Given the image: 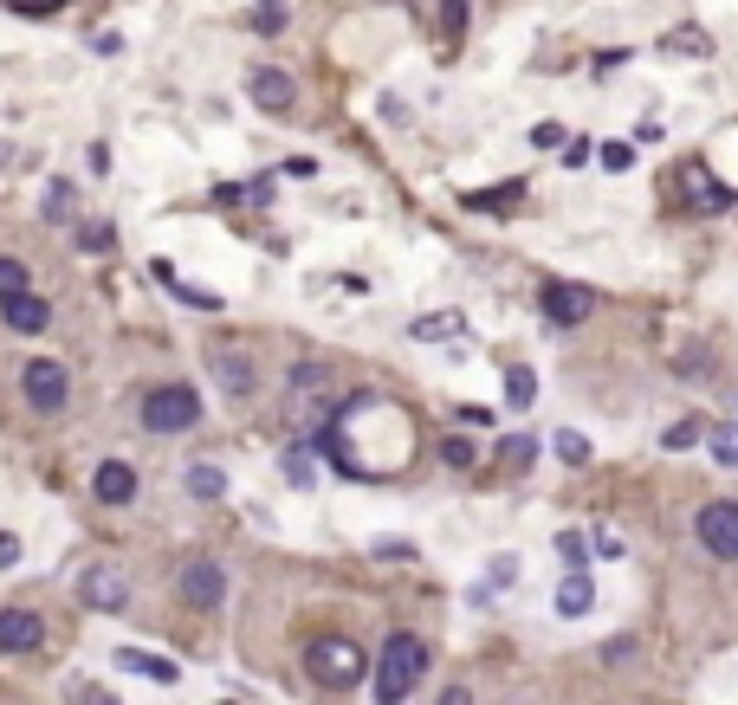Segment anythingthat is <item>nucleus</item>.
Returning <instances> with one entry per match:
<instances>
[{
  "mask_svg": "<svg viewBox=\"0 0 738 705\" xmlns=\"http://www.w3.org/2000/svg\"><path fill=\"white\" fill-rule=\"evenodd\" d=\"M428 673V641L421 634H389L376 660V705H402Z\"/></svg>",
  "mask_w": 738,
  "mask_h": 705,
  "instance_id": "obj_1",
  "label": "nucleus"
},
{
  "mask_svg": "<svg viewBox=\"0 0 738 705\" xmlns=\"http://www.w3.org/2000/svg\"><path fill=\"white\" fill-rule=\"evenodd\" d=\"M305 673L318 686H363L369 654L350 641V634H318V641H305Z\"/></svg>",
  "mask_w": 738,
  "mask_h": 705,
  "instance_id": "obj_2",
  "label": "nucleus"
},
{
  "mask_svg": "<svg viewBox=\"0 0 738 705\" xmlns=\"http://www.w3.org/2000/svg\"><path fill=\"white\" fill-rule=\"evenodd\" d=\"M344 402H350V395H337V382H331V369H324V363H298L292 369V414L305 427H331Z\"/></svg>",
  "mask_w": 738,
  "mask_h": 705,
  "instance_id": "obj_3",
  "label": "nucleus"
},
{
  "mask_svg": "<svg viewBox=\"0 0 738 705\" xmlns=\"http://www.w3.org/2000/svg\"><path fill=\"white\" fill-rule=\"evenodd\" d=\"M201 421V395L188 382H162V389L143 395V427L149 434H188Z\"/></svg>",
  "mask_w": 738,
  "mask_h": 705,
  "instance_id": "obj_4",
  "label": "nucleus"
},
{
  "mask_svg": "<svg viewBox=\"0 0 738 705\" xmlns=\"http://www.w3.org/2000/svg\"><path fill=\"white\" fill-rule=\"evenodd\" d=\"M20 395H26V402H33L39 414H59V408H65V395H72V369L52 363V356H39V363H26V369H20Z\"/></svg>",
  "mask_w": 738,
  "mask_h": 705,
  "instance_id": "obj_5",
  "label": "nucleus"
},
{
  "mask_svg": "<svg viewBox=\"0 0 738 705\" xmlns=\"http://www.w3.org/2000/svg\"><path fill=\"white\" fill-rule=\"evenodd\" d=\"M693 531H700V544L713 550L719 563H738V499H713V505H700Z\"/></svg>",
  "mask_w": 738,
  "mask_h": 705,
  "instance_id": "obj_6",
  "label": "nucleus"
},
{
  "mask_svg": "<svg viewBox=\"0 0 738 705\" xmlns=\"http://www.w3.org/2000/svg\"><path fill=\"white\" fill-rule=\"evenodd\" d=\"M544 304V317H551L557 330H577V324H590V311H596V298H590V285H564V279H551L538 292Z\"/></svg>",
  "mask_w": 738,
  "mask_h": 705,
  "instance_id": "obj_7",
  "label": "nucleus"
},
{
  "mask_svg": "<svg viewBox=\"0 0 738 705\" xmlns=\"http://www.w3.org/2000/svg\"><path fill=\"white\" fill-rule=\"evenodd\" d=\"M175 583H182V602H188V608H221V602H227V570H221L214 557L182 563V576H175Z\"/></svg>",
  "mask_w": 738,
  "mask_h": 705,
  "instance_id": "obj_8",
  "label": "nucleus"
},
{
  "mask_svg": "<svg viewBox=\"0 0 738 705\" xmlns=\"http://www.w3.org/2000/svg\"><path fill=\"white\" fill-rule=\"evenodd\" d=\"M78 602H85V608H104V615H111V608L130 602V583H123L117 563H91V570L78 576Z\"/></svg>",
  "mask_w": 738,
  "mask_h": 705,
  "instance_id": "obj_9",
  "label": "nucleus"
},
{
  "mask_svg": "<svg viewBox=\"0 0 738 705\" xmlns=\"http://www.w3.org/2000/svg\"><path fill=\"white\" fill-rule=\"evenodd\" d=\"M246 98H253L259 110H272V117H285V110L298 104V85L279 72V65H259V72L246 78Z\"/></svg>",
  "mask_w": 738,
  "mask_h": 705,
  "instance_id": "obj_10",
  "label": "nucleus"
},
{
  "mask_svg": "<svg viewBox=\"0 0 738 705\" xmlns=\"http://www.w3.org/2000/svg\"><path fill=\"white\" fill-rule=\"evenodd\" d=\"M214 369H221L227 395H253L259 389V363H253V350H240V343H214Z\"/></svg>",
  "mask_w": 738,
  "mask_h": 705,
  "instance_id": "obj_11",
  "label": "nucleus"
},
{
  "mask_svg": "<svg viewBox=\"0 0 738 705\" xmlns=\"http://www.w3.org/2000/svg\"><path fill=\"white\" fill-rule=\"evenodd\" d=\"M46 641V621L33 608H0V654H33Z\"/></svg>",
  "mask_w": 738,
  "mask_h": 705,
  "instance_id": "obj_12",
  "label": "nucleus"
},
{
  "mask_svg": "<svg viewBox=\"0 0 738 705\" xmlns=\"http://www.w3.org/2000/svg\"><path fill=\"white\" fill-rule=\"evenodd\" d=\"M687 201L700 207V214H726L732 207V188L713 182V162H687Z\"/></svg>",
  "mask_w": 738,
  "mask_h": 705,
  "instance_id": "obj_13",
  "label": "nucleus"
},
{
  "mask_svg": "<svg viewBox=\"0 0 738 705\" xmlns=\"http://www.w3.org/2000/svg\"><path fill=\"white\" fill-rule=\"evenodd\" d=\"M0 317H7V330H20V337H39V330H52V304L20 292V298H0Z\"/></svg>",
  "mask_w": 738,
  "mask_h": 705,
  "instance_id": "obj_14",
  "label": "nucleus"
},
{
  "mask_svg": "<svg viewBox=\"0 0 738 705\" xmlns=\"http://www.w3.org/2000/svg\"><path fill=\"white\" fill-rule=\"evenodd\" d=\"M91 492H98L104 505H130L136 499V466L130 460H104L98 479H91Z\"/></svg>",
  "mask_w": 738,
  "mask_h": 705,
  "instance_id": "obj_15",
  "label": "nucleus"
},
{
  "mask_svg": "<svg viewBox=\"0 0 738 705\" xmlns=\"http://www.w3.org/2000/svg\"><path fill=\"white\" fill-rule=\"evenodd\" d=\"M590 602H596V583H590L583 570H570L564 583H557V615L577 621V615H590Z\"/></svg>",
  "mask_w": 738,
  "mask_h": 705,
  "instance_id": "obj_16",
  "label": "nucleus"
},
{
  "mask_svg": "<svg viewBox=\"0 0 738 705\" xmlns=\"http://www.w3.org/2000/svg\"><path fill=\"white\" fill-rule=\"evenodd\" d=\"M117 667H123V673H149L156 686H175V660L143 654V647H123V654H117Z\"/></svg>",
  "mask_w": 738,
  "mask_h": 705,
  "instance_id": "obj_17",
  "label": "nucleus"
},
{
  "mask_svg": "<svg viewBox=\"0 0 738 705\" xmlns=\"http://www.w3.org/2000/svg\"><path fill=\"white\" fill-rule=\"evenodd\" d=\"M661 52H667V59H706V52H713V39H706L700 26H667Z\"/></svg>",
  "mask_w": 738,
  "mask_h": 705,
  "instance_id": "obj_18",
  "label": "nucleus"
},
{
  "mask_svg": "<svg viewBox=\"0 0 738 705\" xmlns=\"http://www.w3.org/2000/svg\"><path fill=\"white\" fill-rule=\"evenodd\" d=\"M408 330H415L421 343H454V337H460V330H467V324H460L454 311H434V317H421V324H408Z\"/></svg>",
  "mask_w": 738,
  "mask_h": 705,
  "instance_id": "obj_19",
  "label": "nucleus"
},
{
  "mask_svg": "<svg viewBox=\"0 0 738 705\" xmlns=\"http://www.w3.org/2000/svg\"><path fill=\"white\" fill-rule=\"evenodd\" d=\"M188 492H195V499H221L227 473H221V466H208V460H195V466H188Z\"/></svg>",
  "mask_w": 738,
  "mask_h": 705,
  "instance_id": "obj_20",
  "label": "nucleus"
},
{
  "mask_svg": "<svg viewBox=\"0 0 738 705\" xmlns=\"http://www.w3.org/2000/svg\"><path fill=\"white\" fill-rule=\"evenodd\" d=\"M26 285H33V266L13 259V253H0V298H20Z\"/></svg>",
  "mask_w": 738,
  "mask_h": 705,
  "instance_id": "obj_21",
  "label": "nucleus"
},
{
  "mask_svg": "<svg viewBox=\"0 0 738 705\" xmlns=\"http://www.w3.org/2000/svg\"><path fill=\"white\" fill-rule=\"evenodd\" d=\"M505 402L531 408V402H538V376H531V369H505Z\"/></svg>",
  "mask_w": 738,
  "mask_h": 705,
  "instance_id": "obj_22",
  "label": "nucleus"
},
{
  "mask_svg": "<svg viewBox=\"0 0 738 705\" xmlns=\"http://www.w3.org/2000/svg\"><path fill=\"white\" fill-rule=\"evenodd\" d=\"M78 214V188L72 182H46V220H72Z\"/></svg>",
  "mask_w": 738,
  "mask_h": 705,
  "instance_id": "obj_23",
  "label": "nucleus"
},
{
  "mask_svg": "<svg viewBox=\"0 0 738 705\" xmlns=\"http://www.w3.org/2000/svg\"><path fill=\"white\" fill-rule=\"evenodd\" d=\"M693 440H706V421H674V427L661 434V447H667V453H687Z\"/></svg>",
  "mask_w": 738,
  "mask_h": 705,
  "instance_id": "obj_24",
  "label": "nucleus"
},
{
  "mask_svg": "<svg viewBox=\"0 0 738 705\" xmlns=\"http://www.w3.org/2000/svg\"><path fill=\"white\" fill-rule=\"evenodd\" d=\"M706 440H713V460L719 466H738V427L726 421V427H706Z\"/></svg>",
  "mask_w": 738,
  "mask_h": 705,
  "instance_id": "obj_25",
  "label": "nucleus"
},
{
  "mask_svg": "<svg viewBox=\"0 0 738 705\" xmlns=\"http://www.w3.org/2000/svg\"><path fill=\"white\" fill-rule=\"evenodd\" d=\"M117 246V233L104 227V220H91V227H78V253H111Z\"/></svg>",
  "mask_w": 738,
  "mask_h": 705,
  "instance_id": "obj_26",
  "label": "nucleus"
},
{
  "mask_svg": "<svg viewBox=\"0 0 738 705\" xmlns=\"http://www.w3.org/2000/svg\"><path fill=\"white\" fill-rule=\"evenodd\" d=\"M531 453H538V440H531V434H512V440L499 447V460H505V466H531Z\"/></svg>",
  "mask_w": 738,
  "mask_h": 705,
  "instance_id": "obj_27",
  "label": "nucleus"
},
{
  "mask_svg": "<svg viewBox=\"0 0 738 705\" xmlns=\"http://www.w3.org/2000/svg\"><path fill=\"white\" fill-rule=\"evenodd\" d=\"M557 460L583 466V460H590V440H583V434H557Z\"/></svg>",
  "mask_w": 738,
  "mask_h": 705,
  "instance_id": "obj_28",
  "label": "nucleus"
},
{
  "mask_svg": "<svg viewBox=\"0 0 738 705\" xmlns=\"http://www.w3.org/2000/svg\"><path fill=\"white\" fill-rule=\"evenodd\" d=\"M706 369H713V350H687V356H680V376H687V382H706Z\"/></svg>",
  "mask_w": 738,
  "mask_h": 705,
  "instance_id": "obj_29",
  "label": "nucleus"
},
{
  "mask_svg": "<svg viewBox=\"0 0 738 705\" xmlns=\"http://www.w3.org/2000/svg\"><path fill=\"white\" fill-rule=\"evenodd\" d=\"M486 576H492L486 589H512V583H518V557H492V570H486Z\"/></svg>",
  "mask_w": 738,
  "mask_h": 705,
  "instance_id": "obj_30",
  "label": "nucleus"
},
{
  "mask_svg": "<svg viewBox=\"0 0 738 705\" xmlns=\"http://www.w3.org/2000/svg\"><path fill=\"white\" fill-rule=\"evenodd\" d=\"M441 460H447V466H473V440H460V434L441 440Z\"/></svg>",
  "mask_w": 738,
  "mask_h": 705,
  "instance_id": "obj_31",
  "label": "nucleus"
},
{
  "mask_svg": "<svg viewBox=\"0 0 738 705\" xmlns=\"http://www.w3.org/2000/svg\"><path fill=\"white\" fill-rule=\"evenodd\" d=\"M557 550H564V563H583V557H590V544H583V531H564V537H557Z\"/></svg>",
  "mask_w": 738,
  "mask_h": 705,
  "instance_id": "obj_32",
  "label": "nucleus"
},
{
  "mask_svg": "<svg viewBox=\"0 0 738 705\" xmlns=\"http://www.w3.org/2000/svg\"><path fill=\"white\" fill-rule=\"evenodd\" d=\"M441 26L460 33V26H467V0H441Z\"/></svg>",
  "mask_w": 738,
  "mask_h": 705,
  "instance_id": "obj_33",
  "label": "nucleus"
},
{
  "mask_svg": "<svg viewBox=\"0 0 738 705\" xmlns=\"http://www.w3.org/2000/svg\"><path fill=\"white\" fill-rule=\"evenodd\" d=\"M285 473H292L298 486H311V453H298V447H292V453H285Z\"/></svg>",
  "mask_w": 738,
  "mask_h": 705,
  "instance_id": "obj_34",
  "label": "nucleus"
},
{
  "mask_svg": "<svg viewBox=\"0 0 738 705\" xmlns=\"http://www.w3.org/2000/svg\"><path fill=\"white\" fill-rule=\"evenodd\" d=\"M628 162H635V149H628V143H609V149H603V169H615V175H622Z\"/></svg>",
  "mask_w": 738,
  "mask_h": 705,
  "instance_id": "obj_35",
  "label": "nucleus"
},
{
  "mask_svg": "<svg viewBox=\"0 0 738 705\" xmlns=\"http://www.w3.org/2000/svg\"><path fill=\"white\" fill-rule=\"evenodd\" d=\"M279 26H285V7H279V0H266V7H259V33H279Z\"/></svg>",
  "mask_w": 738,
  "mask_h": 705,
  "instance_id": "obj_36",
  "label": "nucleus"
},
{
  "mask_svg": "<svg viewBox=\"0 0 738 705\" xmlns=\"http://www.w3.org/2000/svg\"><path fill=\"white\" fill-rule=\"evenodd\" d=\"M279 169L292 175V182H311V175H318V162H311V156H292V162H279Z\"/></svg>",
  "mask_w": 738,
  "mask_h": 705,
  "instance_id": "obj_37",
  "label": "nucleus"
},
{
  "mask_svg": "<svg viewBox=\"0 0 738 705\" xmlns=\"http://www.w3.org/2000/svg\"><path fill=\"white\" fill-rule=\"evenodd\" d=\"M531 143H538V149H557V143H564V130H557V123H538V130H531Z\"/></svg>",
  "mask_w": 738,
  "mask_h": 705,
  "instance_id": "obj_38",
  "label": "nucleus"
},
{
  "mask_svg": "<svg viewBox=\"0 0 738 705\" xmlns=\"http://www.w3.org/2000/svg\"><path fill=\"white\" fill-rule=\"evenodd\" d=\"M85 169H98V175H111V149H104V143H91V149H85Z\"/></svg>",
  "mask_w": 738,
  "mask_h": 705,
  "instance_id": "obj_39",
  "label": "nucleus"
},
{
  "mask_svg": "<svg viewBox=\"0 0 738 705\" xmlns=\"http://www.w3.org/2000/svg\"><path fill=\"white\" fill-rule=\"evenodd\" d=\"M13 563H20V537L0 531V570H13Z\"/></svg>",
  "mask_w": 738,
  "mask_h": 705,
  "instance_id": "obj_40",
  "label": "nucleus"
},
{
  "mask_svg": "<svg viewBox=\"0 0 738 705\" xmlns=\"http://www.w3.org/2000/svg\"><path fill=\"white\" fill-rule=\"evenodd\" d=\"M590 162V143H564V169H583Z\"/></svg>",
  "mask_w": 738,
  "mask_h": 705,
  "instance_id": "obj_41",
  "label": "nucleus"
},
{
  "mask_svg": "<svg viewBox=\"0 0 738 705\" xmlns=\"http://www.w3.org/2000/svg\"><path fill=\"white\" fill-rule=\"evenodd\" d=\"M13 13H46V7H59V0H7Z\"/></svg>",
  "mask_w": 738,
  "mask_h": 705,
  "instance_id": "obj_42",
  "label": "nucleus"
},
{
  "mask_svg": "<svg viewBox=\"0 0 738 705\" xmlns=\"http://www.w3.org/2000/svg\"><path fill=\"white\" fill-rule=\"evenodd\" d=\"M441 705H473V693H467V686H447V693H441Z\"/></svg>",
  "mask_w": 738,
  "mask_h": 705,
  "instance_id": "obj_43",
  "label": "nucleus"
}]
</instances>
